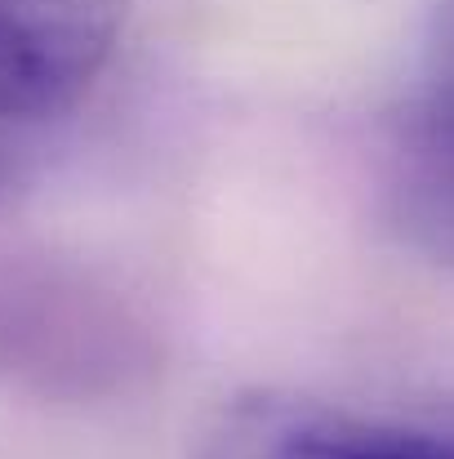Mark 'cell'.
<instances>
[{"instance_id":"obj_1","label":"cell","mask_w":454,"mask_h":459,"mask_svg":"<svg viewBox=\"0 0 454 459\" xmlns=\"http://www.w3.org/2000/svg\"><path fill=\"white\" fill-rule=\"evenodd\" d=\"M196 459H454V429L254 393L214 420Z\"/></svg>"},{"instance_id":"obj_2","label":"cell","mask_w":454,"mask_h":459,"mask_svg":"<svg viewBox=\"0 0 454 459\" xmlns=\"http://www.w3.org/2000/svg\"><path fill=\"white\" fill-rule=\"evenodd\" d=\"M112 49L103 0H0V121L67 112Z\"/></svg>"},{"instance_id":"obj_3","label":"cell","mask_w":454,"mask_h":459,"mask_svg":"<svg viewBox=\"0 0 454 459\" xmlns=\"http://www.w3.org/2000/svg\"><path fill=\"white\" fill-rule=\"evenodd\" d=\"M406 152L454 165V9L441 22V40L433 45L424 94L406 126Z\"/></svg>"}]
</instances>
